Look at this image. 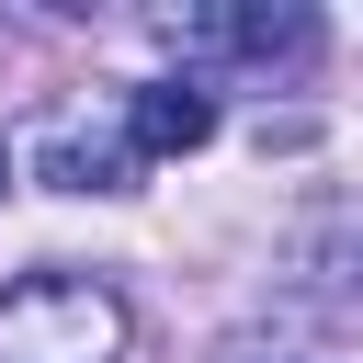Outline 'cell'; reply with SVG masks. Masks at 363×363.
Listing matches in <instances>:
<instances>
[{"instance_id":"cell-3","label":"cell","mask_w":363,"mask_h":363,"mask_svg":"<svg viewBox=\"0 0 363 363\" xmlns=\"http://www.w3.org/2000/svg\"><path fill=\"white\" fill-rule=\"evenodd\" d=\"M182 45H227V57L295 68V57L318 45V11H204V23H182Z\"/></svg>"},{"instance_id":"cell-5","label":"cell","mask_w":363,"mask_h":363,"mask_svg":"<svg viewBox=\"0 0 363 363\" xmlns=\"http://www.w3.org/2000/svg\"><path fill=\"white\" fill-rule=\"evenodd\" d=\"M0 193H11V159H0Z\"/></svg>"},{"instance_id":"cell-2","label":"cell","mask_w":363,"mask_h":363,"mask_svg":"<svg viewBox=\"0 0 363 363\" xmlns=\"http://www.w3.org/2000/svg\"><path fill=\"white\" fill-rule=\"evenodd\" d=\"M216 136V102L193 91V79H147V91H125V147L136 159H193Z\"/></svg>"},{"instance_id":"cell-4","label":"cell","mask_w":363,"mask_h":363,"mask_svg":"<svg viewBox=\"0 0 363 363\" xmlns=\"http://www.w3.org/2000/svg\"><path fill=\"white\" fill-rule=\"evenodd\" d=\"M45 170H57L68 193H113V182L136 170V147H125V136H79V125H68V136L45 147Z\"/></svg>"},{"instance_id":"cell-1","label":"cell","mask_w":363,"mask_h":363,"mask_svg":"<svg viewBox=\"0 0 363 363\" xmlns=\"http://www.w3.org/2000/svg\"><path fill=\"white\" fill-rule=\"evenodd\" d=\"M125 352V295L91 272H23L0 295V363H113Z\"/></svg>"}]
</instances>
